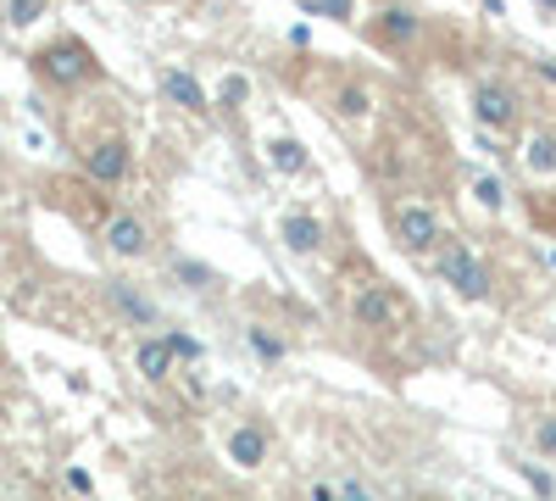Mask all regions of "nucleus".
Instances as JSON below:
<instances>
[{
	"label": "nucleus",
	"mask_w": 556,
	"mask_h": 501,
	"mask_svg": "<svg viewBox=\"0 0 556 501\" xmlns=\"http://www.w3.org/2000/svg\"><path fill=\"white\" fill-rule=\"evenodd\" d=\"M384 223H390V240H395L406 256H434V251L445 246L440 212H434L429 201L401 196V201H390V206H384Z\"/></svg>",
	"instance_id": "nucleus-3"
},
{
	"label": "nucleus",
	"mask_w": 556,
	"mask_h": 501,
	"mask_svg": "<svg viewBox=\"0 0 556 501\" xmlns=\"http://www.w3.org/2000/svg\"><path fill=\"white\" fill-rule=\"evenodd\" d=\"M412 301L395 290V285H384V279H367V285H356L351 290V324L356 329H379V335H401V329H412Z\"/></svg>",
	"instance_id": "nucleus-2"
},
{
	"label": "nucleus",
	"mask_w": 556,
	"mask_h": 501,
	"mask_svg": "<svg viewBox=\"0 0 556 501\" xmlns=\"http://www.w3.org/2000/svg\"><path fill=\"white\" fill-rule=\"evenodd\" d=\"M523 167L534 178H556V128H534L523 140Z\"/></svg>",
	"instance_id": "nucleus-15"
},
{
	"label": "nucleus",
	"mask_w": 556,
	"mask_h": 501,
	"mask_svg": "<svg viewBox=\"0 0 556 501\" xmlns=\"http://www.w3.org/2000/svg\"><path fill=\"white\" fill-rule=\"evenodd\" d=\"M106 251L123 256V262H139V256H151V223L139 217V212H112L106 217V229H101Z\"/></svg>",
	"instance_id": "nucleus-8"
},
{
	"label": "nucleus",
	"mask_w": 556,
	"mask_h": 501,
	"mask_svg": "<svg viewBox=\"0 0 556 501\" xmlns=\"http://www.w3.org/2000/svg\"><path fill=\"white\" fill-rule=\"evenodd\" d=\"M306 12L329 23H356V0H306Z\"/></svg>",
	"instance_id": "nucleus-19"
},
{
	"label": "nucleus",
	"mask_w": 556,
	"mask_h": 501,
	"mask_svg": "<svg viewBox=\"0 0 556 501\" xmlns=\"http://www.w3.org/2000/svg\"><path fill=\"white\" fill-rule=\"evenodd\" d=\"M479 7H484L490 17H506V0H479Z\"/></svg>",
	"instance_id": "nucleus-27"
},
{
	"label": "nucleus",
	"mask_w": 556,
	"mask_h": 501,
	"mask_svg": "<svg viewBox=\"0 0 556 501\" xmlns=\"http://www.w3.org/2000/svg\"><path fill=\"white\" fill-rule=\"evenodd\" d=\"M228 463L235 468H262L267 463V429L262 424H235V435H228Z\"/></svg>",
	"instance_id": "nucleus-13"
},
{
	"label": "nucleus",
	"mask_w": 556,
	"mask_h": 501,
	"mask_svg": "<svg viewBox=\"0 0 556 501\" xmlns=\"http://www.w3.org/2000/svg\"><path fill=\"white\" fill-rule=\"evenodd\" d=\"M468 107H473V123L490 128V134H513L523 123V96H518V84H506V78H479Z\"/></svg>",
	"instance_id": "nucleus-5"
},
{
	"label": "nucleus",
	"mask_w": 556,
	"mask_h": 501,
	"mask_svg": "<svg viewBox=\"0 0 556 501\" xmlns=\"http://www.w3.org/2000/svg\"><path fill=\"white\" fill-rule=\"evenodd\" d=\"M534 73H540V78H551V84H556V62H534Z\"/></svg>",
	"instance_id": "nucleus-28"
},
{
	"label": "nucleus",
	"mask_w": 556,
	"mask_h": 501,
	"mask_svg": "<svg viewBox=\"0 0 556 501\" xmlns=\"http://www.w3.org/2000/svg\"><path fill=\"white\" fill-rule=\"evenodd\" d=\"M178 279L190 285V290H212V285H217V273L201 267V262H178Z\"/></svg>",
	"instance_id": "nucleus-22"
},
{
	"label": "nucleus",
	"mask_w": 556,
	"mask_h": 501,
	"mask_svg": "<svg viewBox=\"0 0 556 501\" xmlns=\"http://www.w3.org/2000/svg\"><path fill=\"white\" fill-rule=\"evenodd\" d=\"M523 474H529V485H534V490H540V496H551V479H545V474H540V468H523Z\"/></svg>",
	"instance_id": "nucleus-25"
},
{
	"label": "nucleus",
	"mask_w": 556,
	"mask_h": 501,
	"mask_svg": "<svg viewBox=\"0 0 556 501\" xmlns=\"http://www.w3.org/2000/svg\"><path fill=\"white\" fill-rule=\"evenodd\" d=\"M162 96L178 107V112H212V101H206V89H201V78L195 73H184V67H162Z\"/></svg>",
	"instance_id": "nucleus-10"
},
{
	"label": "nucleus",
	"mask_w": 556,
	"mask_h": 501,
	"mask_svg": "<svg viewBox=\"0 0 556 501\" xmlns=\"http://www.w3.org/2000/svg\"><path fill=\"white\" fill-rule=\"evenodd\" d=\"M245 346L256 351V362H285V356H290L285 335H273L267 324H251V329H245Z\"/></svg>",
	"instance_id": "nucleus-17"
},
{
	"label": "nucleus",
	"mask_w": 556,
	"mask_h": 501,
	"mask_svg": "<svg viewBox=\"0 0 556 501\" xmlns=\"http://www.w3.org/2000/svg\"><path fill=\"white\" fill-rule=\"evenodd\" d=\"M167 346L178 351V362H201V340H195V335H178V329H167Z\"/></svg>",
	"instance_id": "nucleus-24"
},
{
	"label": "nucleus",
	"mask_w": 556,
	"mask_h": 501,
	"mask_svg": "<svg viewBox=\"0 0 556 501\" xmlns=\"http://www.w3.org/2000/svg\"><path fill=\"white\" fill-rule=\"evenodd\" d=\"M245 96H251V78H245V73H228V78H223V107H240Z\"/></svg>",
	"instance_id": "nucleus-23"
},
{
	"label": "nucleus",
	"mask_w": 556,
	"mask_h": 501,
	"mask_svg": "<svg viewBox=\"0 0 556 501\" xmlns=\"http://www.w3.org/2000/svg\"><path fill=\"white\" fill-rule=\"evenodd\" d=\"M434 267H440L445 290H456L462 301H490V296H495V273H490V262H484L468 240H445V246L434 251Z\"/></svg>",
	"instance_id": "nucleus-4"
},
{
	"label": "nucleus",
	"mask_w": 556,
	"mask_h": 501,
	"mask_svg": "<svg viewBox=\"0 0 556 501\" xmlns=\"http://www.w3.org/2000/svg\"><path fill=\"white\" fill-rule=\"evenodd\" d=\"M278 240H285V251H295V256H317L323 240H329V229H323V217H312V212H285L278 217Z\"/></svg>",
	"instance_id": "nucleus-9"
},
{
	"label": "nucleus",
	"mask_w": 556,
	"mask_h": 501,
	"mask_svg": "<svg viewBox=\"0 0 556 501\" xmlns=\"http://www.w3.org/2000/svg\"><path fill=\"white\" fill-rule=\"evenodd\" d=\"M340 501H374V496H367V490H356V485H345V490H340Z\"/></svg>",
	"instance_id": "nucleus-26"
},
{
	"label": "nucleus",
	"mask_w": 556,
	"mask_h": 501,
	"mask_svg": "<svg viewBox=\"0 0 556 501\" xmlns=\"http://www.w3.org/2000/svg\"><path fill=\"white\" fill-rule=\"evenodd\" d=\"M534 12L540 17H556V0H534Z\"/></svg>",
	"instance_id": "nucleus-29"
},
{
	"label": "nucleus",
	"mask_w": 556,
	"mask_h": 501,
	"mask_svg": "<svg viewBox=\"0 0 556 501\" xmlns=\"http://www.w3.org/2000/svg\"><path fill=\"white\" fill-rule=\"evenodd\" d=\"M106 301H112V306L128 317V324H139V329H146V324H156V306H151L146 296H139L134 285H123V279H112V285H106Z\"/></svg>",
	"instance_id": "nucleus-16"
},
{
	"label": "nucleus",
	"mask_w": 556,
	"mask_h": 501,
	"mask_svg": "<svg viewBox=\"0 0 556 501\" xmlns=\"http://www.w3.org/2000/svg\"><path fill=\"white\" fill-rule=\"evenodd\" d=\"M0 206H7V185H0Z\"/></svg>",
	"instance_id": "nucleus-30"
},
{
	"label": "nucleus",
	"mask_w": 556,
	"mask_h": 501,
	"mask_svg": "<svg viewBox=\"0 0 556 501\" xmlns=\"http://www.w3.org/2000/svg\"><path fill=\"white\" fill-rule=\"evenodd\" d=\"M134 362H139V374H146L151 385H162V379H173V362H178V351L167 346V335H151V340H139Z\"/></svg>",
	"instance_id": "nucleus-14"
},
{
	"label": "nucleus",
	"mask_w": 556,
	"mask_h": 501,
	"mask_svg": "<svg viewBox=\"0 0 556 501\" xmlns=\"http://www.w3.org/2000/svg\"><path fill=\"white\" fill-rule=\"evenodd\" d=\"M367 39L379 45V51H390V57H406L417 39H424V17H417L412 7H384L374 23H367Z\"/></svg>",
	"instance_id": "nucleus-6"
},
{
	"label": "nucleus",
	"mask_w": 556,
	"mask_h": 501,
	"mask_svg": "<svg viewBox=\"0 0 556 501\" xmlns=\"http://www.w3.org/2000/svg\"><path fill=\"white\" fill-rule=\"evenodd\" d=\"M34 78L51 84V89H84V84L101 78V57L89 51L78 34H62V39H51V45L34 51Z\"/></svg>",
	"instance_id": "nucleus-1"
},
{
	"label": "nucleus",
	"mask_w": 556,
	"mask_h": 501,
	"mask_svg": "<svg viewBox=\"0 0 556 501\" xmlns=\"http://www.w3.org/2000/svg\"><path fill=\"white\" fill-rule=\"evenodd\" d=\"M267 167L278 178H306L312 173V151L295 140V134H273V140H267Z\"/></svg>",
	"instance_id": "nucleus-12"
},
{
	"label": "nucleus",
	"mask_w": 556,
	"mask_h": 501,
	"mask_svg": "<svg viewBox=\"0 0 556 501\" xmlns=\"http://www.w3.org/2000/svg\"><path fill=\"white\" fill-rule=\"evenodd\" d=\"M473 196H479V206H484V212H501L513 190H506V178H495V173H479V178H473Z\"/></svg>",
	"instance_id": "nucleus-18"
},
{
	"label": "nucleus",
	"mask_w": 556,
	"mask_h": 501,
	"mask_svg": "<svg viewBox=\"0 0 556 501\" xmlns=\"http://www.w3.org/2000/svg\"><path fill=\"white\" fill-rule=\"evenodd\" d=\"M329 107H334L340 123H367V117H374V84L340 78V84H334V96H329Z\"/></svg>",
	"instance_id": "nucleus-11"
},
{
	"label": "nucleus",
	"mask_w": 556,
	"mask_h": 501,
	"mask_svg": "<svg viewBox=\"0 0 556 501\" xmlns=\"http://www.w3.org/2000/svg\"><path fill=\"white\" fill-rule=\"evenodd\" d=\"M39 12H45V0H7V23H12V28L39 23Z\"/></svg>",
	"instance_id": "nucleus-21"
},
{
	"label": "nucleus",
	"mask_w": 556,
	"mask_h": 501,
	"mask_svg": "<svg viewBox=\"0 0 556 501\" xmlns=\"http://www.w3.org/2000/svg\"><path fill=\"white\" fill-rule=\"evenodd\" d=\"M529 440H534V451L556 458V413H540V418H534V429H529Z\"/></svg>",
	"instance_id": "nucleus-20"
},
{
	"label": "nucleus",
	"mask_w": 556,
	"mask_h": 501,
	"mask_svg": "<svg viewBox=\"0 0 556 501\" xmlns=\"http://www.w3.org/2000/svg\"><path fill=\"white\" fill-rule=\"evenodd\" d=\"M84 173L96 178V185H123V178L134 173V146L123 140V134H106V140H96L84 151Z\"/></svg>",
	"instance_id": "nucleus-7"
}]
</instances>
